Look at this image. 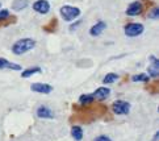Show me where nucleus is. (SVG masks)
Returning a JSON list of instances; mask_svg holds the SVG:
<instances>
[{"label":"nucleus","mask_w":159,"mask_h":141,"mask_svg":"<svg viewBox=\"0 0 159 141\" xmlns=\"http://www.w3.org/2000/svg\"><path fill=\"white\" fill-rule=\"evenodd\" d=\"M34 46H36V41L33 38H21V40L16 41L12 45V52L16 55H21V54L28 53Z\"/></svg>","instance_id":"nucleus-1"},{"label":"nucleus","mask_w":159,"mask_h":141,"mask_svg":"<svg viewBox=\"0 0 159 141\" xmlns=\"http://www.w3.org/2000/svg\"><path fill=\"white\" fill-rule=\"evenodd\" d=\"M59 12L65 21H72L80 16V9L78 7H72V5H63Z\"/></svg>","instance_id":"nucleus-2"},{"label":"nucleus","mask_w":159,"mask_h":141,"mask_svg":"<svg viewBox=\"0 0 159 141\" xmlns=\"http://www.w3.org/2000/svg\"><path fill=\"white\" fill-rule=\"evenodd\" d=\"M143 31H145V28L142 24H139V22H130V24L125 25V28H124V32L128 37H137V36L142 35Z\"/></svg>","instance_id":"nucleus-3"},{"label":"nucleus","mask_w":159,"mask_h":141,"mask_svg":"<svg viewBox=\"0 0 159 141\" xmlns=\"http://www.w3.org/2000/svg\"><path fill=\"white\" fill-rule=\"evenodd\" d=\"M130 111V104L124 100H116L113 103V112L116 115H128Z\"/></svg>","instance_id":"nucleus-4"},{"label":"nucleus","mask_w":159,"mask_h":141,"mask_svg":"<svg viewBox=\"0 0 159 141\" xmlns=\"http://www.w3.org/2000/svg\"><path fill=\"white\" fill-rule=\"evenodd\" d=\"M33 9H34L37 13L46 15L50 11V3L48 0H37V2L33 3Z\"/></svg>","instance_id":"nucleus-5"},{"label":"nucleus","mask_w":159,"mask_h":141,"mask_svg":"<svg viewBox=\"0 0 159 141\" xmlns=\"http://www.w3.org/2000/svg\"><path fill=\"white\" fill-rule=\"evenodd\" d=\"M143 11V5L141 2H133L132 4L126 8V15L128 16H138Z\"/></svg>","instance_id":"nucleus-6"},{"label":"nucleus","mask_w":159,"mask_h":141,"mask_svg":"<svg viewBox=\"0 0 159 141\" xmlns=\"http://www.w3.org/2000/svg\"><path fill=\"white\" fill-rule=\"evenodd\" d=\"M30 88H32V91L39 92V94H50L53 91V87L48 83H33Z\"/></svg>","instance_id":"nucleus-7"},{"label":"nucleus","mask_w":159,"mask_h":141,"mask_svg":"<svg viewBox=\"0 0 159 141\" xmlns=\"http://www.w3.org/2000/svg\"><path fill=\"white\" fill-rule=\"evenodd\" d=\"M150 62H151V65L149 66V69H147V71H149V77L157 78L159 75V61H158V58L155 57V55H151Z\"/></svg>","instance_id":"nucleus-8"},{"label":"nucleus","mask_w":159,"mask_h":141,"mask_svg":"<svg viewBox=\"0 0 159 141\" xmlns=\"http://www.w3.org/2000/svg\"><path fill=\"white\" fill-rule=\"evenodd\" d=\"M37 116L39 119H53L54 117V112L46 106H41L37 108Z\"/></svg>","instance_id":"nucleus-9"},{"label":"nucleus","mask_w":159,"mask_h":141,"mask_svg":"<svg viewBox=\"0 0 159 141\" xmlns=\"http://www.w3.org/2000/svg\"><path fill=\"white\" fill-rule=\"evenodd\" d=\"M105 28H107V24H105V22H104V21H99V22H96V24L89 29V35H91V36H93V37L100 36L101 33L105 31Z\"/></svg>","instance_id":"nucleus-10"},{"label":"nucleus","mask_w":159,"mask_h":141,"mask_svg":"<svg viewBox=\"0 0 159 141\" xmlns=\"http://www.w3.org/2000/svg\"><path fill=\"white\" fill-rule=\"evenodd\" d=\"M109 94H111V90L108 88V87H99V88L92 94V96H93V99L104 100V99H107L108 96H109Z\"/></svg>","instance_id":"nucleus-11"},{"label":"nucleus","mask_w":159,"mask_h":141,"mask_svg":"<svg viewBox=\"0 0 159 141\" xmlns=\"http://www.w3.org/2000/svg\"><path fill=\"white\" fill-rule=\"evenodd\" d=\"M2 69H11V70L19 71V70H21V66L17 63H12V62H9L5 58H0V70Z\"/></svg>","instance_id":"nucleus-12"},{"label":"nucleus","mask_w":159,"mask_h":141,"mask_svg":"<svg viewBox=\"0 0 159 141\" xmlns=\"http://www.w3.org/2000/svg\"><path fill=\"white\" fill-rule=\"evenodd\" d=\"M28 4H29L28 0H15L12 3V9L16 11V12H19V11L25 9L28 7Z\"/></svg>","instance_id":"nucleus-13"},{"label":"nucleus","mask_w":159,"mask_h":141,"mask_svg":"<svg viewBox=\"0 0 159 141\" xmlns=\"http://www.w3.org/2000/svg\"><path fill=\"white\" fill-rule=\"evenodd\" d=\"M71 134H72L74 140L80 141L83 139V129L80 127H78V125H74L72 129H71Z\"/></svg>","instance_id":"nucleus-14"},{"label":"nucleus","mask_w":159,"mask_h":141,"mask_svg":"<svg viewBox=\"0 0 159 141\" xmlns=\"http://www.w3.org/2000/svg\"><path fill=\"white\" fill-rule=\"evenodd\" d=\"M41 71H42V70H41V67H38V66H36V67H30V69H26V70L22 71L21 77H22V78H29V77H32V75L37 74V73H41Z\"/></svg>","instance_id":"nucleus-15"},{"label":"nucleus","mask_w":159,"mask_h":141,"mask_svg":"<svg viewBox=\"0 0 159 141\" xmlns=\"http://www.w3.org/2000/svg\"><path fill=\"white\" fill-rule=\"evenodd\" d=\"M79 101H80L82 106H88L91 103H93L95 99L92 96V94H84V95H82V96L79 98Z\"/></svg>","instance_id":"nucleus-16"},{"label":"nucleus","mask_w":159,"mask_h":141,"mask_svg":"<svg viewBox=\"0 0 159 141\" xmlns=\"http://www.w3.org/2000/svg\"><path fill=\"white\" fill-rule=\"evenodd\" d=\"M117 79H118V75L117 74H115V73H109V74H107L104 77L103 82H104V84H111V83H115Z\"/></svg>","instance_id":"nucleus-17"},{"label":"nucleus","mask_w":159,"mask_h":141,"mask_svg":"<svg viewBox=\"0 0 159 141\" xmlns=\"http://www.w3.org/2000/svg\"><path fill=\"white\" fill-rule=\"evenodd\" d=\"M149 79H150V77L147 74H137L132 77V81L134 82H149Z\"/></svg>","instance_id":"nucleus-18"},{"label":"nucleus","mask_w":159,"mask_h":141,"mask_svg":"<svg viewBox=\"0 0 159 141\" xmlns=\"http://www.w3.org/2000/svg\"><path fill=\"white\" fill-rule=\"evenodd\" d=\"M9 17H11V15H9V11L8 9H0V21L8 20Z\"/></svg>","instance_id":"nucleus-19"},{"label":"nucleus","mask_w":159,"mask_h":141,"mask_svg":"<svg viewBox=\"0 0 159 141\" xmlns=\"http://www.w3.org/2000/svg\"><path fill=\"white\" fill-rule=\"evenodd\" d=\"M150 17H151L152 20H157V19L159 17V8H158V7H154V8H152L151 13H150Z\"/></svg>","instance_id":"nucleus-20"},{"label":"nucleus","mask_w":159,"mask_h":141,"mask_svg":"<svg viewBox=\"0 0 159 141\" xmlns=\"http://www.w3.org/2000/svg\"><path fill=\"white\" fill-rule=\"evenodd\" d=\"M93 141H112V140H111V137H108V136H104V134H101V136L96 137Z\"/></svg>","instance_id":"nucleus-21"},{"label":"nucleus","mask_w":159,"mask_h":141,"mask_svg":"<svg viewBox=\"0 0 159 141\" xmlns=\"http://www.w3.org/2000/svg\"><path fill=\"white\" fill-rule=\"evenodd\" d=\"M158 139H159V133H158V132H157V133H155V134H154V141H157V140H158Z\"/></svg>","instance_id":"nucleus-22"},{"label":"nucleus","mask_w":159,"mask_h":141,"mask_svg":"<svg viewBox=\"0 0 159 141\" xmlns=\"http://www.w3.org/2000/svg\"><path fill=\"white\" fill-rule=\"evenodd\" d=\"M0 7H2V4H0Z\"/></svg>","instance_id":"nucleus-23"}]
</instances>
